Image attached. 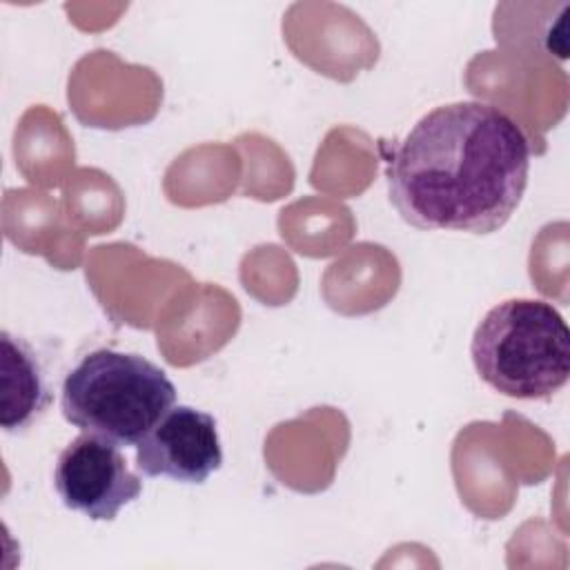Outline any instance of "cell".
<instances>
[{"mask_svg": "<svg viewBox=\"0 0 570 570\" xmlns=\"http://www.w3.org/2000/svg\"><path fill=\"white\" fill-rule=\"evenodd\" d=\"M530 140L497 105L459 100L428 111L387 160V194L419 229L492 234L528 187Z\"/></svg>", "mask_w": 570, "mask_h": 570, "instance_id": "cell-1", "label": "cell"}, {"mask_svg": "<svg viewBox=\"0 0 570 570\" xmlns=\"http://www.w3.org/2000/svg\"><path fill=\"white\" fill-rule=\"evenodd\" d=\"M470 354L476 374L521 401L554 396L570 376V332L561 312L539 298H508L476 325Z\"/></svg>", "mask_w": 570, "mask_h": 570, "instance_id": "cell-2", "label": "cell"}, {"mask_svg": "<svg viewBox=\"0 0 570 570\" xmlns=\"http://www.w3.org/2000/svg\"><path fill=\"white\" fill-rule=\"evenodd\" d=\"M174 403L176 387L165 370L140 354L107 347L85 354L60 390L62 416L118 448L138 445Z\"/></svg>", "mask_w": 570, "mask_h": 570, "instance_id": "cell-3", "label": "cell"}, {"mask_svg": "<svg viewBox=\"0 0 570 570\" xmlns=\"http://www.w3.org/2000/svg\"><path fill=\"white\" fill-rule=\"evenodd\" d=\"M53 488L65 508L91 521H111L142 492V479L129 470L120 448L82 432L58 456Z\"/></svg>", "mask_w": 570, "mask_h": 570, "instance_id": "cell-4", "label": "cell"}, {"mask_svg": "<svg viewBox=\"0 0 570 570\" xmlns=\"http://www.w3.org/2000/svg\"><path fill=\"white\" fill-rule=\"evenodd\" d=\"M220 463L216 419L191 405L169 407L136 445V468L145 476L205 483Z\"/></svg>", "mask_w": 570, "mask_h": 570, "instance_id": "cell-5", "label": "cell"}, {"mask_svg": "<svg viewBox=\"0 0 570 570\" xmlns=\"http://www.w3.org/2000/svg\"><path fill=\"white\" fill-rule=\"evenodd\" d=\"M2 341V428L24 432L49 407L51 394L36 352L7 330Z\"/></svg>", "mask_w": 570, "mask_h": 570, "instance_id": "cell-6", "label": "cell"}]
</instances>
